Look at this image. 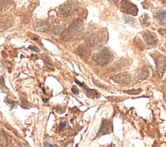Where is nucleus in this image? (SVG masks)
<instances>
[{"label": "nucleus", "mask_w": 166, "mask_h": 147, "mask_svg": "<svg viewBox=\"0 0 166 147\" xmlns=\"http://www.w3.org/2000/svg\"><path fill=\"white\" fill-rule=\"evenodd\" d=\"M79 9V3L76 0H69L64 3L60 8V13L64 17H69L75 14Z\"/></svg>", "instance_id": "nucleus-1"}, {"label": "nucleus", "mask_w": 166, "mask_h": 147, "mask_svg": "<svg viewBox=\"0 0 166 147\" xmlns=\"http://www.w3.org/2000/svg\"><path fill=\"white\" fill-rule=\"evenodd\" d=\"M82 26L83 21L81 19L77 18L75 20L68 28L64 36V40L65 41H69L73 39L80 32Z\"/></svg>", "instance_id": "nucleus-2"}, {"label": "nucleus", "mask_w": 166, "mask_h": 147, "mask_svg": "<svg viewBox=\"0 0 166 147\" xmlns=\"http://www.w3.org/2000/svg\"><path fill=\"white\" fill-rule=\"evenodd\" d=\"M93 60L97 65L103 66L107 64L110 60L109 52L106 49H103L99 51L98 52H96L93 55Z\"/></svg>", "instance_id": "nucleus-3"}, {"label": "nucleus", "mask_w": 166, "mask_h": 147, "mask_svg": "<svg viewBox=\"0 0 166 147\" xmlns=\"http://www.w3.org/2000/svg\"><path fill=\"white\" fill-rule=\"evenodd\" d=\"M121 10L124 14L134 16H137L138 13L137 6L129 0H122L121 2Z\"/></svg>", "instance_id": "nucleus-4"}, {"label": "nucleus", "mask_w": 166, "mask_h": 147, "mask_svg": "<svg viewBox=\"0 0 166 147\" xmlns=\"http://www.w3.org/2000/svg\"><path fill=\"white\" fill-rule=\"evenodd\" d=\"M112 131H113V126H112V122L109 120L104 119L103 120L99 130L97 132V137H100L103 135L110 133Z\"/></svg>", "instance_id": "nucleus-5"}, {"label": "nucleus", "mask_w": 166, "mask_h": 147, "mask_svg": "<svg viewBox=\"0 0 166 147\" xmlns=\"http://www.w3.org/2000/svg\"><path fill=\"white\" fill-rule=\"evenodd\" d=\"M155 64L157 73L160 76H162L166 69V58L163 55H160L156 58Z\"/></svg>", "instance_id": "nucleus-6"}, {"label": "nucleus", "mask_w": 166, "mask_h": 147, "mask_svg": "<svg viewBox=\"0 0 166 147\" xmlns=\"http://www.w3.org/2000/svg\"><path fill=\"white\" fill-rule=\"evenodd\" d=\"M112 80L116 83L128 84L131 81V75L128 72H123L114 76Z\"/></svg>", "instance_id": "nucleus-7"}, {"label": "nucleus", "mask_w": 166, "mask_h": 147, "mask_svg": "<svg viewBox=\"0 0 166 147\" xmlns=\"http://www.w3.org/2000/svg\"><path fill=\"white\" fill-rule=\"evenodd\" d=\"M142 36L145 40L146 45L149 47H154L155 46L157 42V38L155 36V34L150 32V31H144L142 33Z\"/></svg>", "instance_id": "nucleus-8"}, {"label": "nucleus", "mask_w": 166, "mask_h": 147, "mask_svg": "<svg viewBox=\"0 0 166 147\" xmlns=\"http://www.w3.org/2000/svg\"><path fill=\"white\" fill-rule=\"evenodd\" d=\"M49 29V25L46 21H40L35 25V30L39 32H46Z\"/></svg>", "instance_id": "nucleus-9"}, {"label": "nucleus", "mask_w": 166, "mask_h": 147, "mask_svg": "<svg viewBox=\"0 0 166 147\" xmlns=\"http://www.w3.org/2000/svg\"><path fill=\"white\" fill-rule=\"evenodd\" d=\"M156 17L160 24L166 25V10H160L156 13Z\"/></svg>", "instance_id": "nucleus-10"}, {"label": "nucleus", "mask_w": 166, "mask_h": 147, "mask_svg": "<svg viewBox=\"0 0 166 147\" xmlns=\"http://www.w3.org/2000/svg\"><path fill=\"white\" fill-rule=\"evenodd\" d=\"M78 53L81 56H88L90 55V50L88 49V47L82 45L79 47Z\"/></svg>", "instance_id": "nucleus-11"}, {"label": "nucleus", "mask_w": 166, "mask_h": 147, "mask_svg": "<svg viewBox=\"0 0 166 147\" xmlns=\"http://www.w3.org/2000/svg\"><path fill=\"white\" fill-rule=\"evenodd\" d=\"M138 76L139 77L140 79H141V80H144V79H146L148 76H149V71L148 70L144 68H141L140 69V71L138 72Z\"/></svg>", "instance_id": "nucleus-12"}, {"label": "nucleus", "mask_w": 166, "mask_h": 147, "mask_svg": "<svg viewBox=\"0 0 166 147\" xmlns=\"http://www.w3.org/2000/svg\"><path fill=\"white\" fill-rule=\"evenodd\" d=\"M65 29V27H64V25H55L54 27H53V33H54V34L55 35H59L62 34Z\"/></svg>", "instance_id": "nucleus-13"}, {"label": "nucleus", "mask_w": 166, "mask_h": 147, "mask_svg": "<svg viewBox=\"0 0 166 147\" xmlns=\"http://www.w3.org/2000/svg\"><path fill=\"white\" fill-rule=\"evenodd\" d=\"M8 143V139L3 132H0V146H7Z\"/></svg>", "instance_id": "nucleus-14"}, {"label": "nucleus", "mask_w": 166, "mask_h": 147, "mask_svg": "<svg viewBox=\"0 0 166 147\" xmlns=\"http://www.w3.org/2000/svg\"><path fill=\"white\" fill-rule=\"evenodd\" d=\"M85 88L86 90L88 97H89L90 98H96V97H97L99 96L97 91L96 90L89 89L87 86Z\"/></svg>", "instance_id": "nucleus-15"}, {"label": "nucleus", "mask_w": 166, "mask_h": 147, "mask_svg": "<svg viewBox=\"0 0 166 147\" xmlns=\"http://www.w3.org/2000/svg\"><path fill=\"white\" fill-rule=\"evenodd\" d=\"M149 17L147 16V14H145L143 16L140 17V20L142 25H148L149 24Z\"/></svg>", "instance_id": "nucleus-16"}, {"label": "nucleus", "mask_w": 166, "mask_h": 147, "mask_svg": "<svg viewBox=\"0 0 166 147\" xmlns=\"http://www.w3.org/2000/svg\"><path fill=\"white\" fill-rule=\"evenodd\" d=\"M142 91L141 90L138 89V90H127L124 91L123 92L124 93L128 94V95H138Z\"/></svg>", "instance_id": "nucleus-17"}, {"label": "nucleus", "mask_w": 166, "mask_h": 147, "mask_svg": "<svg viewBox=\"0 0 166 147\" xmlns=\"http://www.w3.org/2000/svg\"><path fill=\"white\" fill-rule=\"evenodd\" d=\"M158 31H159V33L161 35H162L163 37H166V29H160Z\"/></svg>", "instance_id": "nucleus-18"}, {"label": "nucleus", "mask_w": 166, "mask_h": 147, "mask_svg": "<svg viewBox=\"0 0 166 147\" xmlns=\"http://www.w3.org/2000/svg\"><path fill=\"white\" fill-rule=\"evenodd\" d=\"M29 49H31V50H33V51H34L36 52H40L39 48H37V47H36V46H33V45L29 46Z\"/></svg>", "instance_id": "nucleus-19"}, {"label": "nucleus", "mask_w": 166, "mask_h": 147, "mask_svg": "<svg viewBox=\"0 0 166 147\" xmlns=\"http://www.w3.org/2000/svg\"><path fill=\"white\" fill-rule=\"evenodd\" d=\"M72 91L75 95H78L79 94V91L77 89V87H75V86H73V87L72 88Z\"/></svg>", "instance_id": "nucleus-20"}, {"label": "nucleus", "mask_w": 166, "mask_h": 147, "mask_svg": "<svg viewBox=\"0 0 166 147\" xmlns=\"http://www.w3.org/2000/svg\"><path fill=\"white\" fill-rule=\"evenodd\" d=\"M66 126V122H62V123H61L60 125H59V128H61V129H63L65 128V126Z\"/></svg>", "instance_id": "nucleus-21"}, {"label": "nucleus", "mask_w": 166, "mask_h": 147, "mask_svg": "<svg viewBox=\"0 0 166 147\" xmlns=\"http://www.w3.org/2000/svg\"><path fill=\"white\" fill-rule=\"evenodd\" d=\"M44 146H58L56 145H51V144L49 143V142H45Z\"/></svg>", "instance_id": "nucleus-22"}, {"label": "nucleus", "mask_w": 166, "mask_h": 147, "mask_svg": "<svg viewBox=\"0 0 166 147\" xmlns=\"http://www.w3.org/2000/svg\"><path fill=\"white\" fill-rule=\"evenodd\" d=\"M162 2H163L164 3H166V0H162Z\"/></svg>", "instance_id": "nucleus-23"}]
</instances>
